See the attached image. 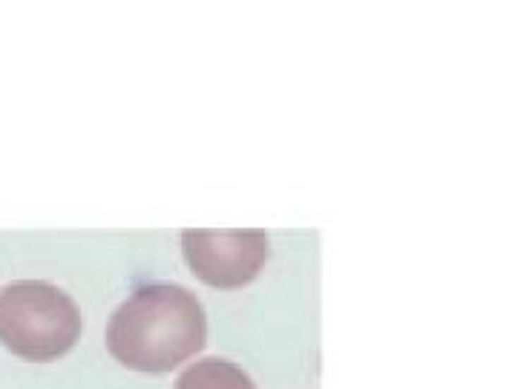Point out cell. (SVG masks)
I'll return each mask as SVG.
<instances>
[{
	"label": "cell",
	"instance_id": "6da1fadb",
	"mask_svg": "<svg viewBox=\"0 0 518 389\" xmlns=\"http://www.w3.org/2000/svg\"><path fill=\"white\" fill-rule=\"evenodd\" d=\"M207 321L193 292L176 282H147L109 317L107 349L113 358L147 375L173 372L205 349Z\"/></svg>",
	"mask_w": 518,
	"mask_h": 389
},
{
	"label": "cell",
	"instance_id": "7a4b0ae2",
	"mask_svg": "<svg viewBox=\"0 0 518 389\" xmlns=\"http://www.w3.org/2000/svg\"><path fill=\"white\" fill-rule=\"evenodd\" d=\"M81 329L76 300L52 282L20 280L0 292V343L23 361L64 358L78 343Z\"/></svg>",
	"mask_w": 518,
	"mask_h": 389
},
{
	"label": "cell",
	"instance_id": "3957f363",
	"mask_svg": "<svg viewBox=\"0 0 518 389\" xmlns=\"http://www.w3.org/2000/svg\"><path fill=\"white\" fill-rule=\"evenodd\" d=\"M271 242L263 228H184L188 268L213 289H245L268 263Z\"/></svg>",
	"mask_w": 518,
	"mask_h": 389
},
{
	"label": "cell",
	"instance_id": "277c9868",
	"mask_svg": "<svg viewBox=\"0 0 518 389\" xmlns=\"http://www.w3.org/2000/svg\"><path fill=\"white\" fill-rule=\"evenodd\" d=\"M176 389H256L245 369L222 358L196 361L179 375Z\"/></svg>",
	"mask_w": 518,
	"mask_h": 389
}]
</instances>
